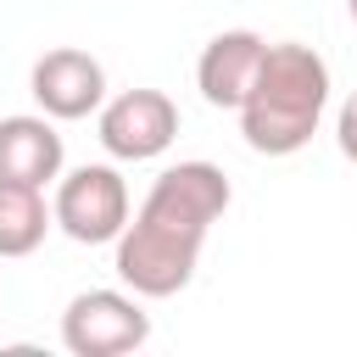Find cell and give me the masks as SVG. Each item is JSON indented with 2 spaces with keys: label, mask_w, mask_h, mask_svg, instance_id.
Here are the masks:
<instances>
[{
  "label": "cell",
  "mask_w": 357,
  "mask_h": 357,
  "mask_svg": "<svg viewBox=\"0 0 357 357\" xmlns=\"http://www.w3.org/2000/svg\"><path fill=\"white\" fill-rule=\"evenodd\" d=\"M223 212H229L223 167H212V162H173V167H162L151 195L139 201L134 223L117 234V262H112L117 279L134 296H145V301L178 296L195 279L206 229Z\"/></svg>",
  "instance_id": "1"
},
{
  "label": "cell",
  "mask_w": 357,
  "mask_h": 357,
  "mask_svg": "<svg viewBox=\"0 0 357 357\" xmlns=\"http://www.w3.org/2000/svg\"><path fill=\"white\" fill-rule=\"evenodd\" d=\"M346 11H351V22H357V0H346Z\"/></svg>",
  "instance_id": "11"
},
{
  "label": "cell",
  "mask_w": 357,
  "mask_h": 357,
  "mask_svg": "<svg viewBox=\"0 0 357 357\" xmlns=\"http://www.w3.org/2000/svg\"><path fill=\"white\" fill-rule=\"evenodd\" d=\"M50 223H56V212L45 206V195L33 184H0V257L39 251Z\"/></svg>",
  "instance_id": "9"
},
{
  "label": "cell",
  "mask_w": 357,
  "mask_h": 357,
  "mask_svg": "<svg viewBox=\"0 0 357 357\" xmlns=\"http://www.w3.org/2000/svg\"><path fill=\"white\" fill-rule=\"evenodd\" d=\"M67 145L56 134V117H0V184H33L45 190L61 178Z\"/></svg>",
  "instance_id": "8"
},
{
  "label": "cell",
  "mask_w": 357,
  "mask_h": 357,
  "mask_svg": "<svg viewBox=\"0 0 357 357\" xmlns=\"http://www.w3.org/2000/svg\"><path fill=\"white\" fill-rule=\"evenodd\" d=\"M28 89H33V100H39L45 117L78 123V117H89V112L106 106V67H100L89 50L56 45V50H45V56L33 61Z\"/></svg>",
  "instance_id": "6"
},
{
  "label": "cell",
  "mask_w": 357,
  "mask_h": 357,
  "mask_svg": "<svg viewBox=\"0 0 357 357\" xmlns=\"http://www.w3.org/2000/svg\"><path fill=\"white\" fill-rule=\"evenodd\" d=\"M262 50L268 39L251 33V28H229L218 39H206L201 61H195V89L206 106H223V112H240L245 89L257 84V67H262Z\"/></svg>",
  "instance_id": "7"
},
{
  "label": "cell",
  "mask_w": 357,
  "mask_h": 357,
  "mask_svg": "<svg viewBox=\"0 0 357 357\" xmlns=\"http://www.w3.org/2000/svg\"><path fill=\"white\" fill-rule=\"evenodd\" d=\"M324 106H329V61L312 45L284 39L262 50L257 84L240 100V134L262 156H296L318 134Z\"/></svg>",
  "instance_id": "2"
},
{
  "label": "cell",
  "mask_w": 357,
  "mask_h": 357,
  "mask_svg": "<svg viewBox=\"0 0 357 357\" xmlns=\"http://www.w3.org/2000/svg\"><path fill=\"white\" fill-rule=\"evenodd\" d=\"M178 139V106L162 89H123L100 106V145L117 162H151Z\"/></svg>",
  "instance_id": "5"
},
{
  "label": "cell",
  "mask_w": 357,
  "mask_h": 357,
  "mask_svg": "<svg viewBox=\"0 0 357 357\" xmlns=\"http://www.w3.org/2000/svg\"><path fill=\"white\" fill-rule=\"evenodd\" d=\"M50 212H56V229H61L67 240H78V245H106V240H117V234L128 229V184H123L117 167L84 162V167H73V173L56 184Z\"/></svg>",
  "instance_id": "3"
},
{
  "label": "cell",
  "mask_w": 357,
  "mask_h": 357,
  "mask_svg": "<svg viewBox=\"0 0 357 357\" xmlns=\"http://www.w3.org/2000/svg\"><path fill=\"white\" fill-rule=\"evenodd\" d=\"M151 340V312L128 290H84L61 312V346L73 357H123Z\"/></svg>",
  "instance_id": "4"
},
{
  "label": "cell",
  "mask_w": 357,
  "mask_h": 357,
  "mask_svg": "<svg viewBox=\"0 0 357 357\" xmlns=\"http://www.w3.org/2000/svg\"><path fill=\"white\" fill-rule=\"evenodd\" d=\"M335 139H340V156L357 162V89L340 100V117H335Z\"/></svg>",
  "instance_id": "10"
}]
</instances>
